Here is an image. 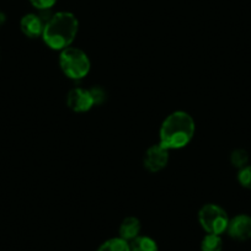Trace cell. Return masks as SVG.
I'll list each match as a JSON object with an SVG mask.
<instances>
[{"mask_svg":"<svg viewBox=\"0 0 251 251\" xmlns=\"http://www.w3.org/2000/svg\"><path fill=\"white\" fill-rule=\"evenodd\" d=\"M196 123L194 117L185 111H175L166 116L159 129V144L165 149L178 151L194 139Z\"/></svg>","mask_w":251,"mask_h":251,"instance_id":"1","label":"cell"},{"mask_svg":"<svg viewBox=\"0 0 251 251\" xmlns=\"http://www.w3.org/2000/svg\"><path fill=\"white\" fill-rule=\"evenodd\" d=\"M131 251H158V244L153 238L147 235H138L136 239L129 241Z\"/></svg>","mask_w":251,"mask_h":251,"instance_id":"10","label":"cell"},{"mask_svg":"<svg viewBox=\"0 0 251 251\" xmlns=\"http://www.w3.org/2000/svg\"><path fill=\"white\" fill-rule=\"evenodd\" d=\"M79 31V20L68 11L55 13L45 23L42 40L53 50L71 47Z\"/></svg>","mask_w":251,"mask_h":251,"instance_id":"2","label":"cell"},{"mask_svg":"<svg viewBox=\"0 0 251 251\" xmlns=\"http://www.w3.org/2000/svg\"><path fill=\"white\" fill-rule=\"evenodd\" d=\"M96 251H131L129 243L122 238H111L103 241Z\"/></svg>","mask_w":251,"mask_h":251,"instance_id":"11","label":"cell"},{"mask_svg":"<svg viewBox=\"0 0 251 251\" xmlns=\"http://www.w3.org/2000/svg\"><path fill=\"white\" fill-rule=\"evenodd\" d=\"M228 213L219 204L207 203L199 211V223L207 234L222 235L229 224Z\"/></svg>","mask_w":251,"mask_h":251,"instance_id":"4","label":"cell"},{"mask_svg":"<svg viewBox=\"0 0 251 251\" xmlns=\"http://www.w3.org/2000/svg\"><path fill=\"white\" fill-rule=\"evenodd\" d=\"M67 106L74 112L84 113L90 111L95 105L89 89L74 88L67 95Z\"/></svg>","mask_w":251,"mask_h":251,"instance_id":"6","label":"cell"},{"mask_svg":"<svg viewBox=\"0 0 251 251\" xmlns=\"http://www.w3.org/2000/svg\"><path fill=\"white\" fill-rule=\"evenodd\" d=\"M141 230L142 224L138 218H136V217H126L121 222L118 233H120V238L125 239L126 241L129 243V241L136 239L138 235H141Z\"/></svg>","mask_w":251,"mask_h":251,"instance_id":"9","label":"cell"},{"mask_svg":"<svg viewBox=\"0 0 251 251\" xmlns=\"http://www.w3.org/2000/svg\"><path fill=\"white\" fill-rule=\"evenodd\" d=\"M238 182L241 187L246 190H251V165H246L245 168L238 171Z\"/></svg>","mask_w":251,"mask_h":251,"instance_id":"14","label":"cell"},{"mask_svg":"<svg viewBox=\"0 0 251 251\" xmlns=\"http://www.w3.org/2000/svg\"><path fill=\"white\" fill-rule=\"evenodd\" d=\"M249 160H250V156L249 153L245 149H234L230 154V164L235 169L240 170V169L245 168L246 165H249Z\"/></svg>","mask_w":251,"mask_h":251,"instance_id":"13","label":"cell"},{"mask_svg":"<svg viewBox=\"0 0 251 251\" xmlns=\"http://www.w3.org/2000/svg\"><path fill=\"white\" fill-rule=\"evenodd\" d=\"M169 159H170V151L158 143L147 149L143 158V165L149 173H159L166 168Z\"/></svg>","mask_w":251,"mask_h":251,"instance_id":"5","label":"cell"},{"mask_svg":"<svg viewBox=\"0 0 251 251\" xmlns=\"http://www.w3.org/2000/svg\"><path fill=\"white\" fill-rule=\"evenodd\" d=\"M20 28L26 37H42L45 23H43V20L41 19V16L36 15V14H27V15L23 16V19H21Z\"/></svg>","mask_w":251,"mask_h":251,"instance_id":"8","label":"cell"},{"mask_svg":"<svg viewBox=\"0 0 251 251\" xmlns=\"http://www.w3.org/2000/svg\"><path fill=\"white\" fill-rule=\"evenodd\" d=\"M58 62L64 75L72 80H81L88 75L91 69L89 55L80 48L72 46L60 50Z\"/></svg>","mask_w":251,"mask_h":251,"instance_id":"3","label":"cell"},{"mask_svg":"<svg viewBox=\"0 0 251 251\" xmlns=\"http://www.w3.org/2000/svg\"><path fill=\"white\" fill-rule=\"evenodd\" d=\"M226 233L236 241H246L251 239V216L241 213L229 219Z\"/></svg>","mask_w":251,"mask_h":251,"instance_id":"7","label":"cell"},{"mask_svg":"<svg viewBox=\"0 0 251 251\" xmlns=\"http://www.w3.org/2000/svg\"><path fill=\"white\" fill-rule=\"evenodd\" d=\"M223 250V240L221 235L217 234H207L201 241V251H222Z\"/></svg>","mask_w":251,"mask_h":251,"instance_id":"12","label":"cell"},{"mask_svg":"<svg viewBox=\"0 0 251 251\" xmlns=\"http://www.w3.org/2000/svg\"><path fill=\"white\" fill-rule=\"evenodd\" d=\"M91 96H93L94 105H102L107 100V91L100 85H95L94 88L89 89Z\"/></svg>","mask_w":251,"mask_h":251,"instance_id":"15","label":"cell"},{"mask_svg":"<svg viewBox=\"0 0 251 251\" xmlns=\"http://www.w3.org/2000/svg\"><path fill=\"white\" fill-rule=\"evenodd\" d=\"M31 3V5L33 8H36L37 10L41 11H47L50 9H52L55 5L57 0H28Z\"/></svg>","mask_w":251,"mask_h":251,"instance_id":"16","label":"cell"}]
</instances>
